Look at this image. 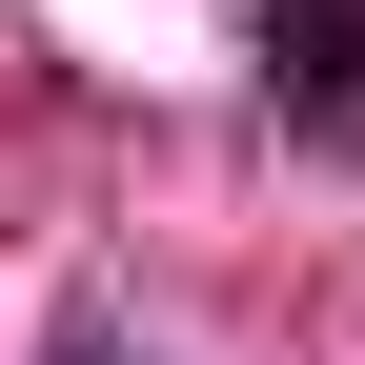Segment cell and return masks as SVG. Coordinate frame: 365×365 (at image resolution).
<instances>
[{
    "label": "cell",
    "instance_id": "1",
    "mask_svg": "<svg viewBox=\"0 0 365 365\" xmlns=\"http://www.w3.org/2000/svg\"><path fill=\"white\" fill-rule=\"evenodd\" d=\"M264 81L325 102V122H365V0H264Z\"/></svg>",
    "mask_w": 365,
    "mask_h": 365
},
{
    "label": "cell",
    "instance_id": "2",
    "mask_svg": "<svg viewBox=\"0 0 365 365\" xmlns=\"http://www.w3.org/2000/svg\"><path fill=\"white\" fill-rule=\"evenodd\" d=\"M61 365H122V325H61Z\"/></svg>",
    "mask_w": 365,
    "mask_h": 365
}]
</instances>
